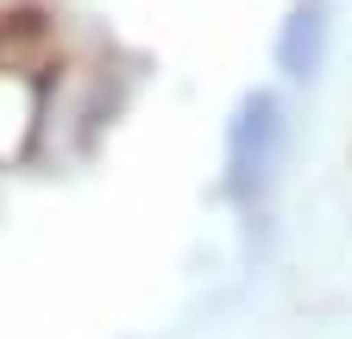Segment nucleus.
Listing matches in <instances>:
<instances>
[{"mask_svg":"<svg viewBox=\"0 0 352 339\" xmlns=\"http://www.w3.org/2000/svg\"><path fill=\"white\" fill-rule=\"evenodd\" d=\"M289 151V113L271 89H252L233 119H227V195L233 201H258L264 189L277 183Z\"/></svg>","mask_w":352,"mask_h":339,"instance_id":"nucleus-1","label":"nucleus"},{"mask_svg":"<svg viewBox=\"0 0 352 339\" xmlns=\"http://www.w3.org/2000/svg\"><path fill=\"white\" fill-rule=\"evenodd\" d=\"M38 75L0 57V170H13L25 151H32V132H38Z\"/></svg>","mask_w":352,"mask_h":339,"instance_id":"nucleus-3","label":"nucleus"},{"mask_svg":"<svg viewBox=\"0 0 352 339\" xmlns=\"http://www.w3.org/2000/svg\"><path fill=\"white\" fill-rule=\"evenodd\" d=\"M327 45H333V7L327 0H296L289 19L277 25V69L289 82H315L327 69Z\"/></svg>","mask_w":352,"mask_h":339,"instance_id":"nucleus-2","label":"nucleus"}]
</instances>
